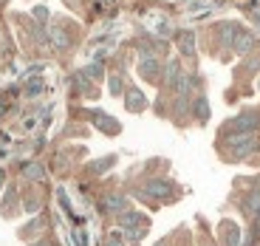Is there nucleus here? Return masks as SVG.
<instances>
[{"label":"nucleus","mask_w":260,"mask_h":246,"mask_svg":"<svg viewBox=\"0 0 260 246\" xmlns=\"http://www.w3.org/2000/svg\"><path fill=\"white\" fill-rule=\"evenodd\" d=\"M122 229L127 235V240H139L144 232H147V218L139 212H124L122 215Z\"/></svg>","instance_id":"obj_1"},{"label":"nucleus","mask_w":260,"mask_h":246,"mask_svg":"<svg viewBox=\"0 0 260 246\" xmlns=\"http://www.w3.org/2000/svg\"><path fill=\"white\" fill-rule=\"evenodd\" d=\"M173 193H176V184L170 181V178H153V181L144 184V195H150V198H173Z\"/></svg>","instance_id":"obj_2"},{"label":"nucleus","mask_w":260,"mask_h":246,"mask_svg":"<svg viewBox=\"0 0 260 246\" xmlns=\"http://www.w3.org/2000/svg\"><path fill=\"white\" fill-rule=\"evenodd\" d=\"M229 128H238L241 133H254V130L260 128V113L257 110H246L241 116H235L232 122H229Z\"/></svg>","instance_id":"obj_3"},{"label":"nucleus","mask_w":260,"mask_h":246,"mask_svg":"<svg viewBox=\"0 0 260 246\" xmlns=\"http://www.w3.org/2000/svg\"><path fill=\"white\" fill-rule=\"evenodd\" d=\"M139 74H142L144 79H150V82H156L158 74H161V63L156 59V54H144L142 59H139Z\"/></svg>","instance_id":"obj_4"},{"label":"nucleus","mask_w":260,"mask_h":246,"mask_svg":"<svg viewBox=\"0 0 260 246\" xmlns=\"http://www.w3.org/2000/svg\"><path fill=\"white\" fill-rule=\"evenodd\" d=\"M254 46H257V40H254V34L243 32V28H241L238 34H235V40H232V48H235L238 54H249Z\"/></svg>","instance_id":"obj_5"},{"label":"nucleus","mask_w":260,"mask_h":246,"mask_svg":"<svg viewBox=\"0 0 260 246\" xmlns=\"http://www.w3.org/2000/svg\"><path fill=\"white\" fill-rule=\"evenodd\" d=\"M91 119H93V125H96L99 130H105V133H111V136H116L119 130H122V125H119L116 119H111V116H102L99 110H91Z\"/></svg>","instance_id":"obj_6"},{"label":"nucleus","mask_w":260,"mask_h":246,"mask_svg":"<svg viewBox=\"0 0 260 246\" xmlns=\"http://www.w3.org/2000/svg\"><path fill=\"white\" fill-rule=\"evenodd\" d=\"M48 43H51L54 48H59V51H65V48L71 46V37H68V32L59 26H51L48 28Z\"/></svg>","instance_id":"obj_7"},{"label":"nucleus","mask_w":260,"mask_h":246,"mask_svg":"<svg viewBox=\"0 0 260 246\" xmlns=\"http://www.w3.org/2000/svg\"><path fill=\"white\" fill-rule=\"evenodd\" d=\"M124 105H127L130 113H139V110L147 105V99H144V94L139 91V88H127V97H124Z\"/></svg>","instance_id":"obj_8"},{"label":"nucleus","mask_w":260,"mask_h":246,"mask_svg":"<svg viewBox=\"0 0 260 246\" xmlns=\"http://www.w3.org/2000/svg\"><path fill=\"white\" fill-rule=\"evenodd\" d=\"M241 32V26H238V23H221V26H218V43H221V46H232V40H235V34Z\"/></svg>","instance_id":"obj_9"},{"label":"nucleus","mask_w":260,"mask_h":246,"mask_svg":"<svg viewBox=\"0 0 260 246\" xmlns=\"http://www.w3.org/2000/svg\"><path fill=\"white\" fill-rule=\"evenodd\" d=\"M124 207H127V201H124V195H119V193L105 195V201H102V212H122Z\"/></svg>","instance_id":"obj_10"},{"label":"nucleus","mask_w":260,"mask_h":246,"mask_svg":"<svg viewBox=\"0 0 260 246\" xmlns=\"http://www.w3.org/2000/svg\"><path fill=\"white\" fill-rule=\"evenodd\" d=\"M176 37H178V48H181L184 57H192V54H195V34L184 28V32H178Z\"/></svg>","instance_id":"obj_11"},{"label":"nucleus","mask_w":260,"mask_h":246,"mask_svg":"<svg viewBox=\"0 0 260 246\" xmlns=\"http://www.w3.org/2000/svg\"><path fill=\"white\" fill-rule=\"evenodd\" d=\"M178 77H181V65H178V63H167V65H164V88H173V91H176Z\"/></svg>","instance_id":"obj_12"},{"label":"nucleus","mask_w":260,"mask_h":246,"mask_svg":"<svg viewBox=\"0 0 260 246\" xmlns=\"http://www.w3.org/2000/svg\"><path fill=\"white\" fill-rule=\"evenodd\" d=\"M192 113L198 116V122L201 125H207L209 122V102H207V97H195V102H192Z\"/></svg>","instance_id":"obj_13"},{"label":"nucleus","mask_w":260,"mask_h":246,"mask_svg":"<svg viewBox=\"0 0 260 246\" xmlns=\"http://www.w3.org/2000/svg\"><path fill=\"white\" fill-rule=\"evenodd\" d=\"M113 164H116V156H105V159H99V162L91 164V173H105V170H111Z\"/></svg>","instance_id":"obj_14"},{"label":"nucleus","mask_w":260,"mask_h":246,"mask_svg":"<svg viewBox=\"0 0 260 246\" xmlns=\"http://www.w3.org/2000/svg\"><path fill=\"white\" fill-rule=\"evenodd\" d=\"M23 173H26L31 181H43V178H46V170L40 167V164H23Z\"/></svg>","instance_id":"obj_15"},{"label":"nucleus","mask_w":260,"mask_h":246,"mask_svg":"<svg viewBox=\"0 0 260 246\" xmlns=\"http://www.w3.org/2000/svg\"><path fill=\"white\" fill-rule=\"evenodd\" d=\"M226 246H241V227L226 224Z\"/></svg>","instance_id":"obj_16"},{"label":"nucleus","mask_w":260,"mask_h":246,"mask_svg":"<svg viewBox=\"0 0 260 246\" xmlns=\"http://www.w3.org/2000/svg\"><path fill=\"white\" fill-rule=\"evenodd\" d=\"M243 209H246L249 215L260 212V190H254V193L249 195V198H246V204H243Z\"/></svg>","instance_id":"obj_17"},{"label":"nucleus","mask_w":260,"mask_h":246,"mask_svg":"<svg viewBox=\"0 0 260 246\" xmlns=\"http://www.w3.org/2000/svg\"><path fill=\"white\" fill-rule=\"evenodd\" d=\"M74 88H77V91H82V94H88V97H93V94H96V91H93V85L88 82L82 74H77V77H74Z\"/></svg>","instance_id":"obj_18"},{"label":"nucleus","mask_w":260,"mask_h":246,"mask_svg":"<svg viewBox=\"0 0 260 246\" xmlns=\"http://www.w3.org/2000/svg\"><path fill=\"white\" fill-rule=\"evenodd\" d=\"M150 28H153V32H156V34H161V37H167V34L173 32V26H170V23H167V20H164V17H156V20H153V26H150Z\"/></svg>","instance_id":"obj_19"},{"label":"nucleus","mask_w":260,"mask_h":246,"mask_svg":"<svg viewBox=\"0 0 260 246\" xmlns=\"http://www.w3.org/2000/svg\"><path fill=\"white\" fill-rule=\"evenodd\" d=\"M85 77H88V79H102V65H99V63H91V65H88V68H85Z\"/></svg>","instance_id":"obj_20"},{"label":"nucleus","mask_w":260,"mask_h":246,"mask_svg":"<svg viewBox=\"0 0 260 246\" xmlns=\"http://www.w3.org/2000/svg\"><path fill=\"white\" fill-rule=\"evenodd\" d=\"M40 91H43V82H40V79H34V82H28V88H26V97H37Z\"/></svg>","instance_id":"obj_21"},{"label":"nucleus","mask_w":260,"mask_h":246,"mask_svg":"<svg viewBox=\"0 0 260 246\" xmlns=\"http://www.w3.org/2000/svg\"><path fill=\"white\" fill-rule=\"evenodd\" d=\"M74 240H77V246H88V235H85V229H74Z\"/></svg>","instance_id":"obj_22"},{"label":"nucleus","mask_w":260,"mask_h":246,"mask_svg":"<svg viewBox=\"0 0 260 246\" xmlns=\"http://www.w3.org/2000/svg\"><path fill=\"white\" fill-rule=\"evenodd\" d=\"M105 246H124V240H122V235H108V240H105Z\"/></svg>","instance_id":"obj_23"},{"label":"nucleus","mask_w":260,"mask_h":246,"mask_svg":"<svg viewBox=\"0 0 260 246\" xmlns=\"http://www.w3.org/2000/svg\"><path fill=\"white\" fill-rule=\"evenodd\" d=\"M111 94H122V77H111Z\"/></svg>","instance_id":"obj_24"},{"label":"nucleus","mask_w":260,"mask_h":246,"mask_svg":"<svg viewBox=\"0 0 260 246\" xmlns=\"http://www.w3.org/2000/svg\"><path fill=\"white\" fill-rule=\"evenodd\" d=\"M34 17H40V20H46L48 14H46V9H34Z\"/></svg>","instance_id":"obj_25"},{"label":"nucleus","mask_w":260,"mask_h":246,"mask_svg":"<svg viewBox=\"0 0 260 246\" xmlns=\"http://www.w3.org/2000/svg\"><path fill=\"white\" fill-rule=\"evenodd\" d=\"M3 178H6V173H3V170H0V187H3Z\"/></svg>","instance_id":"obj_26"},{"label":"nucleus","mask_w":260,"mask_h":246,"mask_svg":"<svg viewBox=\"0 0 260 246\" xmlns=\"http://www.w3.org/2000/svg\"><path fill=\"white\" fill-rule=\"evenodd\" d=\"M34 246H48V243H34Z\"/></svg>","instance_id":"obj_27"},{"label":"nucleus","mask_w":260,"mask_h":246,"mask_svg":"<svg viewBox=\"0 0 260 246\" xmlns=\"http://www.w3.org/2000/svg\"><path fill=\"white\" fill-rule=\"evenodd\" d=\"M0 3H6V0H0Z\"/></svg>","instance_id":"obj_28"}]
</instances>
